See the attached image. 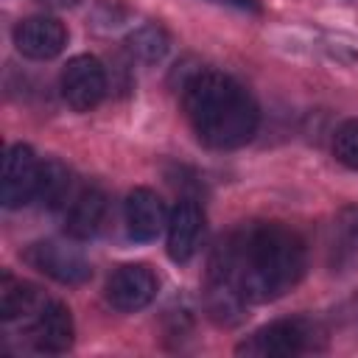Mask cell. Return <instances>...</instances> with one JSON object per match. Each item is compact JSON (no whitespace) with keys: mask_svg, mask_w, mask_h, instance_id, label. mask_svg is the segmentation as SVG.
<instances>
[{"mask_svg":"<svg viewBox=\"0 0 358 358\" xmlns=\"http://www.w3.org/2000/svg\"><path fill=\"white\" fill-rule=\"evenodd\" d=\"M48 296L31 285V282H22V280H14L11 274H3L0 277V319H34L42 308H45Z\"/></svg>","mask_w":358,"mask_h":358,"instance_id":"cell-13","label":"cell"},{"mask_svg":"<svg viewBox=\"0 0 358 358\" xmlns=\"http://www.w3.org/2000/svg\"><path fill=\"white\" fill-rule=\"evenodd\" d=\"M168 48H171V39L159 25H140L126 36V50L131 53V59L145 64L159 62L168 53Z\"/></svg>","mask_w":358,"mask_h":358,"instance_id":"cell-15","label":"cell"},{"mask_svg":"<svg viewBox=\"0 0 358 358\" xmlns=\"http://www.w3.org/2000/svg\"><path fill=\"white\" fill-rule=\"evenodd\" d=\"M45 6H50V8H73V6H78L81 0H42Z\"/></svg>","mask_w":358,"mask_h":358,"instance_id":"cell-19","label":"cell"},{"mask_svg":"<svg viewBox=\"0 0 358 358\" xmlns=\"http://www.w3.org/2000/svg\"><path fill=\"white\" fill-rule=\"evenodd\" d=\"M28 333L39 352H64L73 344V316L62 302L48 299L45 308L28 322Z\"/></svg>","mask_w":358,"mask_h":358,"instance_id":"cell-11","label":"cell"},{"mask_svg":"<svg viewBox=\"0 0 358 358\" xmlns=\"http://www.w3.org/2000/svg\"><path fill=\"white\" fill-rule=\"evenodd\" d=\"M103 218H106V196L98 187H87V190L76 193L73 201L67 204L64 229L70 238L87 241L101 229Z\"/></svg>","mask_w":358,"mask_h":358,"instance_id":"cell-12","label":"cell"},{"mask_svg":"<svg viewBox=\"0 0 358 358\" xmlns=\"http://www.w3.org/2000/svg\"><path fill=\"white\" fill-rule=\"evenodd\" d=\"M305 263L296 232L282 224H246L221 241L210 274L229 282L246 302H271L302 280Z\"/></svg>","mask_w":358,"mask_h":358,"instance_id":"cell-1","label":"cell"},{"mask_svg":"<svg viewBox=\"0 0 358 358\" xmlns=\"http://www.w3.org/2000/svg\"><path fill=\"white\" fill-rule=\"evenodd\" d=\"M14 45L22 56L45 62L64 50L67 28L56 17H28L14 28Z\"/></svg>","mask_w":358,"mask_h":358,"instance_id":"cell-8","label":"cell"},{"mask_svg":"<svg viewBox=\"0 0 358 358\" xmlns=\"http://www.w3.org/2000/svg\"><path fill=\"white\" fill-rule=\"evenodd\" d=\"M154 296H157V277L143 263L120 266L106 280V299L115 310H123V313L143 310Z\"/></svg>","mask_w":358,"mask_h":358,"instance_id":"cell-7","label":"cell"},{"mask_svg":"<svg viewBox=\"0 0 358 358\" xmlns=\"http://www.w3.org/2000/svg\"><path fill=\"white\" fill-rule=\"evenodd\" d=\"M341 224L352 232V235H358V207H350V210H344L341 213Z\"/></svg>","mask_w":358,"mask_h":358,"instance_id":"cell-18","label":"cell"},{"mask_svg":"<svg viewBox=\"0 0 358 358\" xmlns=\"http://www.w3.org/2000/svg\"><path fill=\"white\" fill-rule=\"evenodd\" d=\"M182 106L196 137L218 151L241 148L257 129V103L241 81L218 70H196L182 84Z\"/></svg>","mask_w":358,"mask_h":358,"instance_id":"cell-2","label":"cell"},{"mask_svg":"<svg viewBox=\"0 0 358 358\" xmlns=\"http://www.w3.org/2000/svg\"><path fill=\"white\" fill-rule=\"evenodd\" d=\"M25 263L62 285H81L90 280V260L62 241H36L25 249Z\"/></svg>","mask_w":358,"mask_h":358,"instance_id":"cell-3","label":"cell"},{"mask_svg":"<svg viewBox=\"0 0 358 358\" xmlns=\"http://www.w3.org/2000/svg\"><path fill=\"white\" fill-rule=\"evenodd\" d=\"M310 347H313V324H308L305 319H282L260 327L249 341L238 347V352L285 358V355H299Z\"/></svg>","mask_w":358,"mask_h":358,"instance_id":"cell-5","label":"cell"},{"mask_svg":"<svg viewBox=\"0 0 358 358\" xmlns=\"http://www.w3.org/2000/svg\"><path fill=\"white\" fill-rule=\"evenodd\" d=\"M204 235V213L196 201H179L168 215V255L173 263H187Z\"/></svg>","mask_w":358,"mask_h":358,"instance_id":"cell-10","label":"cell"},{"mask_svg":"<svg viewBox=\"0 0 358 358\" xmlns=\"http://www.w3.org/2000/svg\"><path fill=\"white\" fill-rule=\"evenodd\" d=\"M126 232L134 241H154L162 229H168V210L162 199L148 187H134L123 204Z\"/></svg>","mask_w":358,"mask_h":358,"instance_id":"cell-9","label":"cell"},{"mask_svg":"<svg viewBox=\"0 0 358 358\" xmlns=\"http://www.w3.org/2000/svg\"><path fill=\"white\" fill-rule=\"evenodd\" d=\"M333 154L341 165L358 171V120H347L333 134Z\"/></svg>","mask_w":358,"mask_h":358,"instance_id":"cell-16","label":"cell"},{"mask_svg":"<svg viewBox=\"0 0 358 358\" xmlns=\"http://www.w3.org/2000/svg\"><path fill=\"white\" fill-rule=\"evenodd\" d=\"M59 87H62V98L67 101V106H73L76 112H90L92 106L101 103L106 92L103 64L90 53L73 56L62 70Z\"/></svg>","mask_w":358,"mask_h":358,"instance_id":"cell-4","label":"cell"},{"mask_svg":"<svg viewBox=\"0 0 358 358\" xmlns=\"http://www.w3.org/2000/svg\"><path fill=\"white\" fill-rule=\"evenodd\" d=\"M39 173H42V162L36 159L34 148L25 143L11 145L3 157V187H0L3 204L6 207H22L31 199H36Z\"/></svg>","mask_w":358,"mask_h":358,"instance_id":"cell-6","label":"cell"},{"mask_svg":"<svg viewBox=\"0 0 358 358\" xmlns=\"http://www.w3.org/2000/svg\"><path fill=\"white\" fill-rule=\"evenodd\" d=\"M210 3L229 6V8H238V11H249V14H257L260 11V0H210Z\"/></svg>","mask_w":358,"mask_h":358,"instance_id":"cell-17","label":"cell"},{"mask_svg":"<svg viewBox=\"0 0 358 358\" xmlns=\"http://www.w3.org/2000/svg\"><path fill=\"white\" fill-rule=\"evenodd\" d=\"M70 171L59 162V159H45L42 162V173H39V190H36V199L45 204V207H67V201H73V193H70Z\"/></svg>","mask_w":358,"mask_h":358,"instance_id":"cell-14","label":"cell"}]
</instances>
